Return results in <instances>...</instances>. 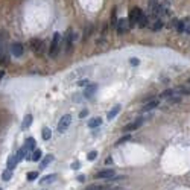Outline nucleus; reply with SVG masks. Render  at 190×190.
<instances>
[{
    "mask_svg": "<svg viewBox=\"0 0 190 190\" xmlns=\"http://www.w3.org/2000/svg\"><path fill=\"white\" fill-rule=\"evenodd\" d=\"M59 47H61V35H59V32H55L53 38H52V43H50V47H49V55L52 58L56 55V52H58Z\"/></svg>",
    "mask_w": 190,
    "mask_h": 190,
    "instance_id": "obj_1",
    "label": "nucleus"
},
{
    "mask_svg": "<svg viewBox=\"0 0 190 190\" xmlns=\"http://www.w3.org/2000/svg\"><path fill=\"white\" fill-rule=\"evenodd\" d=\"M143 15V12H141L140 8H137L134 6L132 9L129 11V18H128V21H129V26H134L139 23V20H140V17Z\"/></svg>",
    "mask_w": 190,
    "mask_h": 190,
    "instance_id": "obj_2",
    "label": "nucleus"
},
{
    "mask_svg": "<svg viewBox=\"0 0 190 190\" xmlns=\"http://www.w3.org/2000/svg\"><path fill=\"white\" fill-rule=\"evenodd\" d=\"M70 123H72V116L70 114H65V116H63L59 119V122H58V131L63 134V132H65L69 129V126H70Z\"/></svg>",
    "mask_w": 190,
    "mask_h": 190,
    "instance_id": "obj_3",
    "label": "nucleus"
},
{
    "mask_svg": "<svg viewBox=\"0 0 190 190\" xmlns=\"http://www.w3.org/2000/svg\"><path fill=\"white\" fill-rule=\"evenodd\" d=\"M116 30L119 35H123L129 30V21L128 18H119L117 20V24H116Z\"/></svg>",
    "mask_w": 190,
    "mask_h": 190,
    "instance_id": "obj_4",
    "label": "nucleus"
},
{
    "mask_svg": "<svg viewBox=\"0 0 190 190\" xmlns=\"http://www.w3.org/2000/svg\"><path fill=\"white\" fill-rule=\"evenodd\" d=\"M175 28L178 32L181 34H190V18H184V20H179V21H176V24H175Z\"/></svg>",
    "mask_w": 190,
    "mask_h": 190,
    "instance_id": "obj_5",
    "label": "nucleus"
},
{
    "mask_svg": "<svg viewBox=\"0 0 190 190\" xmlns=\"http://www.w3.org/2000/svg\"><path fill=\"white\" fill-rule=\"evenodd\" d=\"M114 176H116V172H114L113 169H105V170H100L96 174V178L98 179H108L111 181Z\"/></svg>",
    "mask_w": 190,
    "mask_h": 190,
    "instance_id": "obj_6",
    "label": "nucleus"
},
{
    "mask_svg": "<svg viewBox=\"0 0 190 190\" xmlns=\"http://www.w3.org/2000/svg\"><path fill=\"white\" fill-rule=\"evenodd\" d=\"M11 52H12V56H15V58L23 56V53H24L23 44H21V43H12L11 44Z\"/></svg>",
    "mask_w": 190,
    "mask_h": 190,
    "instance_id": "obj_7",
    "label": "nucleus"
},
{
    "mask_svg": "<svg viewBox=\"0 0 190 190\" xmlns=\"http://www.w3.org/2000/svg\"><path fill=\"white\" fill-rule=\"evenodd\" d=\"M64 52H65V53H69V52L70 50H72V46H73V32H72V30H69V32L67 34H65V40H64Z\"/></svg>",
    "mask_w": 190,
    "mask_h": 190,
    "instance_id": "obj_8",
    "label": "nucleus"
},
{
    "mask_svg": "<svg viewBox=\"0 0 190 190\" xmlns=\"http://www.w3.org/2000/svg\"><path fill=\"white\" fill-rule=\"evenodd\" d=\"M141 123H143V117H139L137 120L131 122V123H128V125H126L125 128H123V132H131V131L139 129V128L141 126Z\"/></svg>",
    "mask_w": 190,
    "mask_h": 190,
    "instance_id": "obj_9",
    "label": "nucleus"
},
{
    "mask_svg": "<svg viewBox=\"0 0 190 190\" xmlns=\"http://www.w3.org/2000/svg\"><path fill=\"white\" fill-rule=\"evenodd\" d=\"M96 91H98V85H96V84H88L82 94H84V98H85V99H91L93 96H94Z\"/></svg>",
    "mask_w": 190,
    "mask_h": 190,
    "instance_id": "obj_10",
    "label": "nucleus"
},
{
    "mask_svg": "<svg viewBox=\"0 0 190 190\" xmlns=\"http://www.w3.org/2000/svg\"><path fill=\"white\" fill-rule=\"evenodd\" d=\"M87 72H90V69L88 67H81V69H76L75 72H72L67 76V79L69 81H72V79H76V78H79V76H82V75H85Z\"/></svg>",
    "mask_w": 190,
    "mask_h": 190,
    "instance_id": "obj_11",
    "label": "nucleus"
},
{
    "mask_svg": "<svg viewBox=\"0 0 190 190\" xmlns=\"http://www.w3.org/2000/svg\"><path fill=\"white\" fill-rule=\"evenodd\" d=\"M43 47H44V44H43L41 40H32V41H30V49H32L37 55H40L43 52Z\"/></svg>",
    "mask_w": 190,
    "mask_h": 190,
    "instance_id": "obj_12",
    "label": "nucleus"
},
{
    "mask_svg": "<svg viewBox=\"0 0 190 190\" xmlns=\"http://www.w3.org/2000/svg\"><path fill=\"white\" fill-rule=\"evenodd\" d=\"M158 105H160V100H158V99L148 100V102L144 104V107L141 108V111H143V113H148V111H151V110H154L155 107H158Z\"/></svg>",
    "mask_w": 190,
    "mask_h": 190,
    "instance_id": "obj_13",
    "label": "nucleus"
},
{
    "mask_svg": "<svg viewBox=\"0 0 190 190\" xmlns=\"http://www.w3.org/2000/svg\"><path fill=\"white\" fill-rule=\"evenodd\" d=\"M148 24L151 26V29H152V30H155V32H157V30H160V29L163 28V21H161V18H157V17H154L152 20H149V21H148Z\"/></svg>",
    "mask_w": 190,
    "mask_h": 190,
    "instance_id": "obj_14",
    "label": "nucleus"
},
{
    "mask_svg": "<svg viewBox=\"0 0 190 190\" xmlns=\"http://www.w3.org/2000/svg\"><path fill=\"white\" fill-rule=\"evenodd\" d=\"M35 144H37V141H35V139H32V137H29V139L28 140H26L24 141V149H26V152H32L34 151V149H35Z\"/></svg>",
    "mask_w": 190,
    "mask_h": 190,
    "instance_id": "obj_15",
    "label": "nucleus"
},
{
    "mask_svg": "<svg viewBox=\"0 0 190 190\" xmlns=\"http://www.w3.org/2000/svg\"><path fill=\"white\" fill-rule=\"evenodd\" d=\"M120 110H122V107H120V105H114V107H113V108L108 111V114H107V119H108V120H113V119L116 117L119 113H120Z\"/></svg>",
    "mask_w": 190,
    "mask_h": 190,
    "instance_id": "obj_16",
    "label": "nucleus"
},
{
    "mask_svg": "<svg viewBox=\"0 0 190 190\" xmlns=\"http://www.w3.org/2000/svg\"><path fill=\"white\" fill-rule=\"evenodd\" d=\"M17 164H18V160H17V157H15V154L14 155H11L9 158H8V163H6V166H8V169L9 170H14Z\"/></svg>",
    "mask_w": 190,
    "mask_h": 190,
    "instance_id": "obj_17",
    "label": "nucleus"
},
{
    "mask_svg": "<svg viewBox=\"0 0 190 190\" xmlns=\"http://www.w3.org/2000/svg\"><path fill=\"white\" fill-rule=\"evenodd\" d=\"M55 179H56V174H50V175H46L44 178H41V179H40V184H41V185H46V184L53 183Z\"/></svg>",
    "mask_w": 190,
    "mask_h": 190,
    "instance_id": "obj_18",
    "label": "nucleus"
},
{
    "mask_svg": "<svg viewBox=\"0 0 190 190\" xmlns=\"http://www.w3.org/2000/svg\"><path fill=\"white\" fill-rule=\"evenodd\" d=\"M32 120H34L32 114H28V116H24L23 122H21V128H23V129H28V128L32 125Z\"/></svg>",
    "mask_w": 190,
    "mask_h": 190,
    "instance_id": "obj_19",
    "label": "nucleus"
},
{
    "mask_svg": "<svg viewBox=\"0 0 190 190\" xmlns=\"http://www.w3.org/2000/svg\"><path fill=\"white\" fill-rule=\"evenodd\" d=\"M110 189V185H105V184H90V185H87L85 190H107Z\"/></svg>",
    "mask_w": 190,
    "mask_h": 190,
    "instance_id": "obj_20",
    "label": "nucleus"
},
{
    "mask_svg": "<svg viewBox=\"0 0 190 190\" xmlns=\"http://www.w3.org/2000/svg\"><path fill=\"white\" fill-rule=\"evenodd\" d=\"M52 161H53V155H47V157H44L43 160H41V163H40V169H46V167L49 166Z\"/></svg>",
    "mask_w": 190,
    "mask_h": 190,
    "instance_id": "obj_21",
    "label": "nucleus"
},
{
    "mask_svg": "<svg viewBox=\"0 0 190 190\" xmlns=\"http://www.w3.org/2000/svg\"><path fill=\"white\" fill-rule=\"evenodd\" d=\"M102 125V119L100 117H93L88 120V128H98Z\"/></svg>",
    "mask_w": 190,
    "mask_h": 190,
    "instance_id": "obj_22",
    "label": "nucleus"
},
{
    "mask_svg": "<svg viewBox=\"0 0 190 190\" xmlns=\"http://www.w3.org/2000/svg\"><path fill=\"white\" fill-rule=\"evenodd\" d=\"M41 157H43L41 149H34L32 155H30V160H32V161H40V160H41Z\"/></svg>",
    "mask_w": 190,
    "mask_h": 190,
    "instance_id": "obj_23",
    "label": "nucleus"
},
{
    "mask_svg": "<svg viewBox=\"0 0 190 190\" xmlns=\"http://www.w3.org/2000/svg\"><path fill=\"white\" fill-rule=\"evenodd\" d=\"M41 137H43V140H44V141H49V140H50V137H52V131L49 129V128H43Z\"/></svg>",
    "mask_w": 190,
    "mask_h": 190,
    "instance_id": "obj_24",
    "label": "nucleus"
},
{
    "mask_svg": "<svg viewBox=\"0 0 190 190\" xmlns=\"http://www.w3.org/2000/svg\"><path fill=\"white\" fill-rule=\"evenodd\" d=\"M15 157H17V160H18V163H20L24 157H28V152H26V149H24V148H20V149H18V152L15 154Z\"/></svg>",
    "mask_w": 190,
    "mask_h": 190,
    "instance_id": "obj_25",
    "label": "nucleus"
},
{
    "mask_svg": "<svg viewBox=\"0 0 190 190\" xmlns=\"http://www.w3.org/2000/svg\"><path fill=\"white\" fill-rule=\"evenodd\" d=\"M12 172H14V170H9V169H6V170L3 172V174H2V179H3V181H9V179L12 178Z\"/></svg>",
    "mask_w": 190,
    "mask_h": 190,
    "instance_id": "obj_26",
    "label": "nucleus"
},
{
    "mask_svg": "<svg viewBox=\"0 0 190 190\" xmlns=\"http://www.w3.org/2000/svg\"><path fill=\"white\" fill-rule=\"evenodd\" d=\"M26 176H28V181H35V179L38 178V172H37V170L28 172V175H26Z\"/></svg>",
    "mask_w": 190,
    "mask_h": 190,
    "instance_id": "obj_27",
    "label": "nucleus"
},
{
    "mask_svg": "<svg viewBox=\"0 0 190 190\" xmlns=\"http://www.w3.org/2000/svg\"><path fill=\"white\" fill-rule=\"evenodd\" d=\"M91 30H93V26L91 24H88L85 29H84V40H87L88 37L91 35Z\"/></svg>",
    "mask_w": 190,
    "mask_h": 190,
    "instance_id": "obj_28",
    "label": "nucleus"
},
{
    "mask_svg": "<svg viewBox=\"0 0 190 190\" xmlns=\"http://www.w3.org/2000/svg\"><path fill=\"white\" fill-rule=\"evenodd\" d=\"M129 140H131V135H125V137H122V139H119V140H117L116 146H120V144L126 143V141H129Z\"/></svg>",
    "mask_w": 190,
    "mask_h": 190,
    "instance_id": "obj_29",
    "label": "nucleus"
},
{
    "mask_svg": "<svg viewBox=\"0 0 190 190\" xmlns=\"http://www.w3.org/2000/svg\"><path fill=\"white\" fill-rule=\"evenodd\" d=\"M98 155H99V154H98V151H91V152L87 155V158H88L90 161H94L96 158H98Z\"/></svg>",
    "mask_w": 190,
    "mask_h": 190,
    "instance_id": "obj_30",
    "label": "nucleus"
},
{
    "mask_svg": "<svg viewBox=\"0 0 190 190\" xmlns=\"http://www.w3.org/2000/svg\"><path fill=\"white\" fill-rule=\"evenodd\" d=\"M174 94H175V90H166V91H163L161 98H172Z\"/></svg>",
    "mask_w": 190,
    "mask_h": 190,
    "instance_id": "obj_31",
    "label": "nucleus"
},
{
    "mask_svg": "<svg viewBox=\"0 0 190 190\" xmlns=\"http://www.w3.org/2000/svg\"><path fill=\"white\" fill-rule=\"evenodd\" d=\"M88 84H90V82H88V79H87V78H85V79H84V78H82V79H79L78 85H81V87H84V85H85V87H87V85H88Z\"/></svg>",
    "mask_w": 190,
    "mask_h": 190,
    "instance_id": "obj_32",
    "label": "nucleus"
},
{
    "mask_svg": "<svg viewBox=\"0 0 190 190\" xmlns=\"http://www.w3.org/2000/svg\"><path fill=\"white\" fill-rule=\"evenodd\" d=\"M88 116V110L85 108V110H82V111L81 113H79V117H81V119H85Z\"/></svg>",
    "mask_w": 190,
    "mask_h": 190,
    "instance_id": "obj_33",
    "label": "nucleus"
},
{
    "mask_svg": "<svg viewBox=\"0 0 190 190\" xmlns=\"http://www.w3.org/2000/svg\"><path fill=\"white\" fill-rule=\"evenodd\" d=\"M79 167H81V166H79V163H78V161H75V163H72V169H75V170H78V169H79Z\"/></svg>",
    "mask_w": 190,
    "mask_h": 190,
    "instance_id": "obj_34",
    "label": "nucleus"
},
{
    "mask_svg": "<svg viewBox=\"0 0 190 190\" xmlns=\"http://www.w3.org/2000/svg\"><path fill=\"white\" fill-rule=\"evenodd\" d=\"M78 181H79V183H84V181H85V176H84V175H79V176H78Z\"/></svg>",
    "mask_w": 190,
    "mask_h": 190,
    "instance_id": "obj_35",
    "label": "nucleus"
},
{
    "mask_svg": "<svg viewBox=\"0 0 190 190\" xmlns=\"http://www.w3.org/2000/svg\"><path fill=\"white\" fill-rule=\"evenodd\" d=\"M129 63H131L132 65H137V64H139V59H134V58H132V59L129 61Z\"/></svg>",
    "mask_w": 190,
    "mask_h": 190,
    "instance_id": "obj_36",
    "label": "nucleus"
},
{
    "mask_svg": "<svg viewBox=\"0 0 190 190\" xmlns=\"http://www.w3.org/2000/svg\"><path fill=\"white\" fill-rule=\"evenodd\" d=\"M155 3H158V0H149V5H151V6H154Z\"/></svg>",
    "mask_w": 190,
    "mask_h": 190,
    "instance_id": "obj_37",
    "label": "nucleus"
},
{
    "mask_svg": "<svg viewBox=\"0 0 190 190\" xmlns=\"http://www.w3.org/2000/svg\"><path fill=\"white\" fill-rule=\"evenodd\" d=\"M105 163H107V164H110V163H113V158H111V157H108L107 160H105Z\"/></svg>",
    "mask_w": 190,
    "mask_h": 190,
    "instance_id": "obj_38",
    "label": "nucleus"
},
{
    "mask_svg": "<svg viewBox=\"0 0 190 190\" xmlns=\"http://www.w3.org/2000/svg\"><path fill=\"white\" fill-rule=\"evenodd\" d=\"M0 190H3V189H2V187H0Z\"/></svg>",
    "mask_w": 190,
    "mask_h": 190,
    "instance_id": "obj_39",
    "label": "nucleus"
}]
</instances>
